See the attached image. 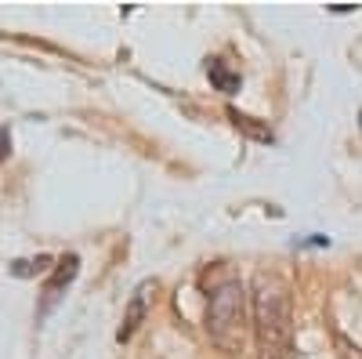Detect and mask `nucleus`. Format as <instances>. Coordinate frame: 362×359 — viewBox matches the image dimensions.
I'll return each instance as SVG.
<instances>
[{
    "label": "nucleus",
    "mask_w": 362,
    "mask_h": 359,
    "mask_svg": "<svg viewBox=\"0 0 362 359\" xmlns=\"http://www.w3.org/2000/svg\"><path fill=\"white\" fill-rule=\"evenodd\" d=\"M250 334V294L235 276L221 280L206 294V338L221 352L239 355Z\"/></svg>",
    "instance_id": "nucleus-2"
},
{
    "label": "nucleus",
    "mask_w": 362,
    "mask_h": 359,
    "mask_svg": "<svg viewBox=\"0 0 362 359\" xmlns=\"http://www.w3.org/2000/svg\"><path fill=\"white\" fill-rule=\"evenodd\" d=\"M206 76H210V84L218 87V91H225V95H235L239 87H243V76H239L225 58H210L206 62Z\"/></svg>",
    "instance_id": "nucleus-5"
},
{
    "label": "nucleus",
    "mask_w": 362,
    "mask_h": 359,
    "mask_svg": "<svg viewBox=\"0 0 362 359\" xmlns=\"http://www.w3.org/2000/svg\"><path fill=\"white\" fill-rule=\"evenodd\" d=\"M250 331L257 359H297L293 352V297L276 273H257L250 283Z\"/></svg>",
    "instance_id": "nucleus-1"
},
{
    "label": "nucleus",
    "mask_w": 362,
    "mask_h": 359,
    "mask_svg": "<svg viewBox=\"0 0 362 359\" xmlns=\"http://www.w3.org/2000/svg\"><path fill=\"white\" fill-rule=\"evenodd\" d=\"M153 294H156V283L153 280H145V283L134 287L131 302H127V312H124V323H119V331H116V341H131L138 334V326L148 316V305H153Z\"/></svg>",
    "instance_id": "nucleus-3"
},
{
    "label": "nucleus",
    "mask_w": 362,
    "mask_h": 359,
    "mask_svg": "<svg viewBox=\"0 0 362 359\" xmlns=\"http://www.w3.org/2000/svg\"><path fill=\"white\" fill-rule=\"evenodd\" d=\"M51 273H54V276H51V283L44 287V305H40V316H44V312H47V309L54 305V297H58V290H62V287H69V283H73V276L80 273V258H76V254H66L62 261H58V265L51 268Z\"/></svg>",
    "instance_id": "nucleus-4"
},
{
    "label": "nucleus",
    "mask_w": 362,
    "mask_h": 359,
    "mask_svg": "<svg viewBox=\"0 0 362 359\" xmlns=\"http://www.w3.org/2000/svg\"><path fill=\"white\" fill-rule=\"evenodd\" d=\"M51 268H54V258L37 254V258H22V261H15V265H11V273H15V276H47Z\"/></svg>",
    "instance_id": "nucleus-6"
},
{
    "label": "nucleus",
    "mask_w": 362,
    "mask_h": 359,
    "mask_svg": "<svg viewBox=\"0 0 362 359\" xmlns=\"http://www.w3.org/2000/svg\"><path fill=\"white\" fill-rule=\"evenodd\" d=\"M8 149H11V135L8 127H0V160H8Z\"/></svg>",
    "instance_id": "nucleus-7"
}]
</instances>
